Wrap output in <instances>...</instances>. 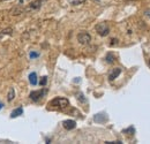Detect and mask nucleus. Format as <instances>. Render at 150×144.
<instances>
[{"label": "nucleus", "mask_w": 150, "mask_h": 144, "mask_svg": "<svg viewBox=\"0 0 150 144\" xmlns=\"http://www.w3.org/2000/svg\"><path fill=\"white\" fill-rule=\"evenodd\" d=\"M45 93H46V89H40V90H35V91H31L30 92V95H29V97H30V99L33 100V102H35V103H37L39 102L44 96H45Z\"/></svg>", "instance_id": "obj_3"}, {"label": "nucleus", "mask_w": 150, "mask_h": 144, "mask_svg": "<svg viewBox=\"0 0 150 144\" xmlns=\"http://www.w3.org/2000/svg\"><path fill=\"white\" fill-rule=\"evenodd\" d=\"M46 83H47V77H46V76L42 77V80L39 81V84H40L42 87H44V85H46Z\"/></svg>", "instance_id": "obj_14"}, {"label": "nucleus", "mask_w": 150, "mask_h": 144, "mask_svg": "<svg viewBox=\"0 0 150 144\" xmlns=\"http://www.w3.org/2000/svg\"><path fill=\"white\" fill-rule=\"evenodd\" d=\"M29 82H30L31 85L37 84V74L36 73H30L29 74Z\"/></svg>", "instance_id": "obj_10"}, {"label": "nucleus", "mask_w": 150, "mask_h": 144, "mask_svg": "<svg viewBox=\"0 0 150 144\" xmlns=\"http://www.w3.org/2000/svg\"><path fill=\"white\" fill-rule=\"evenodd\" d=\"M77 96H79V97H77V98H79V99H80V100H81V102H83V103H86V102H87V100H86V98H83V97H84V96H83V95H82V93H79V95H77Z\"/></svg>", "instance_id": "obj_16"}, {"label": "nucleus", "mask_w": 150, "mask_h": 144, "mask_svg": "<svg viewBox=\"0 0 150 144\" xmlns=\"http://www.w3.org/2000/svg\"><path fill=\"white\" fill-rule=\"evenodd\" d=\"M23 2V0H20V4H22Z\"/></svg>", "instance_id": "obj_21"}, {"label": "nucleus", "mask_w": 150, "mask_h": 144, "mask_svg": "<svg viewBox=\"0 0 150 144\" xmlns=\"http://www.w3.org/2000/svg\"><path fill=\"white\" fill-rule=\"evenodd\" d=\"M22 114H23V108L18 107L16 109H14V111L11 113V118H12V119H14V118H18V116L22 115Z\"/></svg>", "instance_id": "obj_9"}, {"label": "nucleus", "mask_w": 150, "mask_h": 144, "mask_svg": "<svg viewBox=\"0 0 150 144\" xmlns=\"http://www.w3.org/2000/svg\"><path fill=\"white\" fill-rule=\"evenodd\" d=\"M95 29H96V31L98 32V35L102 37H105L109 35V32H110V28H109V25L105 23V22H102V23H98L96 27H95Z\"/></svg>", "instance_id": "obj_2"}, {"label": "nucleus", "mask_w": 150, "mask_h": 144, "mask_svg": "<svg viewBox=\"0 0 150 144\" xmlns=\"http://www.w3.org/2000/svg\"><path fill=\"white\" fill-rule=\"evenodd\" d=\"M38 55H39L38 53H34V52H31V53H30V58H37Z\"/></svg>", "instance_id": "obj_19"}, {"label": "nucleus", "mask_w": 150, "mask_h": 144, "mask_svg": "<svg viewBox=\"0 0 150 144\" xmlns=\"http://www.w3.org/2000/svg\"><path fill=\"white\" fill-rule=\"evenodd\" d=\"M106 144H121V141H113V142H105Z\"/></svg>", "instance_id": "obj_18"}, {"label": "nucleus", "mask_w": 150, "mask_h": 144, "mask_svg": "<svg viewBox=\"0 0 150 144\" xmlns=\"http://www.w3.org/2000/svg\"><path fill=\"white\" fill-rule=\"evenodd\" d=\"M12 32H13V29L12 28H7V29H4L2 31H0V38L2 36H5V35H8V36H11L12 35Z\"/></svg>", "instance_id": "obj_11"}, {"label": "nucleus", "mask_w": 150, "mask_h": 144, "mask_svg": "<svg viewBox=\"0 0 150 144\" xmlns=\"http://www.w3.org/2000/svg\"><path fill=\"white\" fill-rule=\"evenodd\" d=\"M120 73H121V68H114L112 69L110 74H109V80L110 81H113V80H115L119 75H120Z\"/></svg>", "instance_id": "obj_7"}, {"label": "nucleus", "mask_w": 150, "mask_h": 144, "mask_svg": "<svg viewBox=\"0 0 150 144\" xmlns=\"http://www.w3.org/2000/svg\"><path fill=\"white\" fill-rule=\"evenodd\" d=\"M77 40H79L80 44H82V45H87V44L90 43L91 36H90L88 32L83 31V32H80V34L77 35Z\"/></svg>", "instance_id": "obj_4"}, {"label": "nucleus", "mask_w": 150, "mask_h": 144, "mask_svg": "<svg viewBox=\"0 0 150 144\" xmlns=\"http://www.w3.org/2000/svg\"><path fill=\"white\" fill-rule=\"evenodd\" d=\"M117 44H118V39H117V38H112V39H111L110 45H111V46H113V45H117Z\"/></svg>", "instance_id": "obj_17"}, {"label": "nucleus", "mask_w": 150, "mask_h": 144, "mask_svg": "<svg viewBox=\"0 0 150 144\" xmlns=\"http://www.w3.org/2000/svg\"><path fill=\"white\" fill-rule=\"evenodd\" d=\"M0 1H7V0H0Z\"/></svg>", "instance_id": "obj_22"}, {"label": "nucleus", "mask_w": 150, "mask_h": 144, "mask_svg": "<svg viewBox=\"0 0 150 144\" xmlns=\"http://www.w3.org/2000/svg\"><path fill=\"white\" fill-rule=\"evenodd\" d=\"M49 105L52 106V107L62 109V108H66L67 106H69V100L67 98H65V97H56L54 99H52L50 102Z\"/></svg>", "instance_id": "obj_1"}, {"label": "nucleus", "mask_w": 150, "mask_h": 144, "mask_svg": "<svg viewBox=\"0 0 150 144\" xmlns=\"http://www.w3.org/2000/svg\"><path fill=\"white\" fill-rule=\"evenodd\" d=\"M128 1H133V0H128Z\"/></svg>", "instance_id": "obj_23"}, {"label": "nucleus", "mask_w": 150, "mask_h": 144, "mask_svg": "<svg viewBox=\"0 0 150 144\" xmlns=\"http://www.w3.org/2000/svg\"><path fill=\"white\" fill-rule=\"evenodd\" d=\"M94 120L96 122H105L108 120V116L105 113H98L94 116Z\"/></svg>", "instance_id": "obj_8"}, {"label": "nucleus", "mask_w": 150, "mask_h": 144, "mask_svg": "<svg viewBox=\"0 0 150 144\" xmlns=\"http://www.w3.org/2000/svg\"><path fill=\"white\" fill-rule=\"evenodd\" d=\"M14 97H15V91H14V89H11L9 92H8V95H7V100L12 102L14 99Z\"/></svg>", "instance_id": "obj_12"}, {"label": "nucleus", "mask_w": 150, "mask_h": 144, "mask_svg": "<svg viewBox=\"0 0 150 144\" xmlns=\"http://www.w3.org/2000/svg\"><path fill=\"white\" fill-rule=\"evenodd\" d=\"M45 1H46V0H35V1H33V2L29 5L28 11H37V9H39V8L42 7V5H43Z\"/></svg>", "instance_id": "obj_5"}, {"label": "nucleus", "mask_w": 150, "mask_h": 144, "mask_svg": "<svg viewBox=\"0 0 150 144\" xmlns=\"http://www.w3.org/2000/svg\"><path fill=\"white\" fill-rule=\"evenodd\" d=\"M105 60H106V62L108 64H112L113 61H114V55H113V53H108L106 54V56H105Z\"/></svg>", "instance_id": "obj_13"}, {"label": "nucleus", "mask_w": 150, "mask_h": 144, "mask_svg": "<svg viewBox=\"0 0 150 144\" xmlns=\"http://www.w3.org/2000/svg\"><path fill=\"white\" fill-rule=\"evenodd\" d=\"M2 106H4V105H2V103H1V102H0V109H1V108H2Z\"/></svg>", "instance_id": "obj_20"}, {"label": "nucleus", "mask_w": 150, "mask_h": 144, "mask_svg": "<svg viewBox=\"0 0 150 144\" xmlns=\"http://www.w3.org/2000/svg\"><path fill=\"white\" fill-rule=\"evenodd\" d=\"M86 0H69V2L72 5H81L82 2H84Z\"/></svg>", "instance_id": "obj_15"}, {"label": "nucleus", "mask_w": 150, "mask_h": 144, "mask_svg": "<svg viewBox=\"0 0 150 144\" xmlns=\"http://www.w3.org/2000/svg\"><path fill=\"white\" fill-rule=\"evenodd\" d=\"M62 127L66 129V130H72L76 127V122L74 120H65L62 122Z\"/></svg>", "instance_id": "obj_6"}]
</instances>
